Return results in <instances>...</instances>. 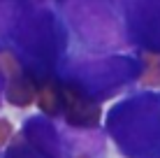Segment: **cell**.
<instances>
[{
    "instance_id": "obj_6",
    "label": "cell",
    "mask_w": 160,
    "mask_h": 158,
    "mask_svg": "<svg viewBox=\"0 0 160 158\" xmlns=\"http://www.w3.org/2000/svg\"><path fill=\"white\" fill-rule=\"evenodd\" d=\"M0 91H2V74H0Z\"/></svg>"
},
{
    "instance_id": "obj_3",
    "label": "cell",
    "mask_w": 160,
    "mask_h": 158,
    "mask_svg": "<svg viewBox=\"0 0 160 158\" xmlns=\"http://www.w3.org/2000/svg\"><path fill=\"white\" fill-rule=\"evenodd\" d=\"M137 72H139L137 61L128 56H109L77 68L72 81L81 86L88 95H107L112 93V89L130 81Z\"/></svg>"
},
{
    "instance_id": "obj_1",
    "label": "cell",
    "mask_w": 160,
    "mask_h": 158,
    "mask_svg": "<svg viewBox=\"0 0 160 158\" xmlns=\"http://www.w3.org/2000/svg\"><path fill=\"white\" fill-rule=\"evenodd\" d=\"M12 40L19 56L28 61V72H51L63 49V33L51 9L28 0L19 5Z\"/></svg>"
},
{
    "instance_id": "obj_5",
    "label": "cell",
    "mask_w": 160,
    "mask_h": 158,
    "mask_svg": "<svg viewBox=\"0 0 160 158\" xmlns=\"http://www.w3.org/2000/svg\"><path fill=\"white\" fill-rule=\"evenodd\" d=\"M16 12H19V7L12 0H0V44L7 37H12L14 23H16Z\"/></svg>"
},
{
    "instance_id": "obj_2",
    "label": "cell",
    "mask_w": 160,
    "mask_h": 158,
    "mask_svg": "<svg viewBox=\"0 0 160 158\" xmlns=\"http://www.w3.org/2000/svg\"><path fill=\"white\" fill-rule=\"evenodd\" d=\"M68 21L86 47L102 51L123 42L121 26L104 0H68Z\"/></svg>"
},
{
    "instance_id": "obj_4",
    "label": "cell",
    "mask_w": 160,
    "mask_h": 158,
    "mask_svg": "<svg viewBox=\"0 0 160 158\" xmlns=\"http://www.w3.org/2000/svg\"><path fill=\"white\" fill-rule=\"evenodd\" d=\"M137 42L151 51H160V0H121Z\"/></svg>"
}]
</instances>
